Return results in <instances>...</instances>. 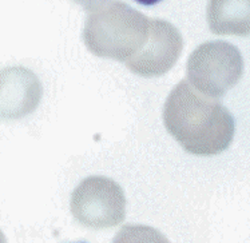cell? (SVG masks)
Listing matches in <instances>:
<instances>
[{"mask_svg":"<svg viewBox=\"0 0 250 243\" xmlns=\"http://www.w3.org/2000/svg\"><path fill=\"white\" fill-rule=\"evenodd\" d=\"M135 1L143 5H154L157 4V3H159V1H162V0H135Z\"/></svg>","mask_w":250,"mask_h":243,"instance_id":"7","label":"cell"},{"mask_svg":"<svg viewBox=\"0 0 250 243\" xmlns=\"http://www.w3.org/2000/svg\"><path fill=\"white\" fill-rule=\"evenodd\" d=\"M182 46V36L173 24L161 19H151L146 44L126 66L138 75H162L178 61Z\"/></svg>","mask_w":250,"mask_h":243,"instance_id":"4","label":"cell"},{"mask_svg":"<svg viewBox=\"0 0 250 243\" xmlns=\"http://www.w3.org/2000/svg\"><path fill=\"white\" fill-rule=\"evenodd\" d=\"M244 72L240 50L228 41H208L190 55L188 78L190 83L209 98L224 97L235 86Z\"/></svg>","mask_w":250,"mask_h":243,"instance_id":"3","label":"cell"},{"mask_svg":"<svg viewBox=\"0 0 250 243\" xmlns=\"http://www.w3.org/2000/svg\"><path fill=\"white\" fill-rule=\"evenodd\" d=\"M164 121L167 131L194 155H217L234 138V119L218 101L194 90L182 81L165 103Z\"/></svg>","mask_w":250,"mask_h":243,"instance_id":"1","label":"cell"},{"mask_svg":"<svg viewBox=\"0 0 250 243\" xmlns=\"http://www.w3.org/2000/svg\"><path fill=\"white\" fill-rule=\"evenodd\" d=\"M79 243H84V242H79Z\"/></svg>","mask_w":250,"mask_h":243,"instance_id":"8","label":"cell"},{"mask_svg":"<svg viewBox=\"0 0 250 243\" xmlns=\"http://www.w3.org/2000/svg\"><path fill=\"white\" fill-rule=\"evenodd\" d=\"M150 20L126 3L112 1L87 18L83 39L92 54L127 63L146 44Z\"/></svg>","mask_w":250,"mask_h":243,"instance_id":"2","label":"cell"},{"mask_svg":"<svg viewBox=\"0 0 250 243\" xmlns=\"http://www.w3.org/2000/svg\"><path fill=\"white\" fill-rule=\"evenodd\" d=\"M74 1L79 5H82L83 8L87 11H95L108 3V0H74Z\"/></svg>","mask_w":250,"mask_h":243,"instance_id":"6","label":"cell"},{"mask_svg":"<svg viewBox=\"0 0 250 243\" xmlns=\"http://www.w3.org/2000/svg\"><path fill=\"white\" fill-rule=\"evenodd\" d=\"M208 23L217 35H250V0H209Z\"/></svg>","mask_w":250,"mask_h":243,"instance_id":"5","label":"cell"}]
</instances>
